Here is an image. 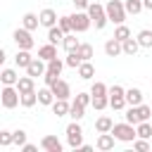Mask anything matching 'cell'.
I'll list each match as a JSON object with an SVG mask.
<instances>
[{"mask_svg":"<svg viewBox=\"0 0 152 152\" xmlns=\"http://www.w3.org/2000/svg\"><path fill=\"white\" fill-rule=\"evenodd\" d=\"M0 102L5 109H14L17 104H21V93L17 86H2L0 90Z\"/></svg>","mask_w":152,"mask_h":152,"instance_id":"cell-1","label":"cell"},{"mask_svg":"<svg viewBox=\"0 0 152 152\" xmlns=\"http://www.w3.org/2000/svg\"><path fill=\"white\" fill-rule=\"evenodd\" d=\"M104 10H107V17H109V21L112 24H124L126 21V5L121 2V0H109L107 5H104Z\"/></svg>","mask_w":152,"mask_h":152,"instance_id":"cell-2","label":"cell"},{"mask_svg":"<svg viewBox=\"0 0 152 152\" xmlns=\"http://www.w3.org/2000/svg\"><path fill=\"white\" fill-rule=\"evenodd\" d=\"M88 14H90V19H93V24H95L97 31H102V28L107 26V21H109L107 10H104V5H100V2H90V5H88Z\"/></svg>","mask_w":152,"mask_h":152,"instance_id":"cell-3","label":"cell"},{"mask_svg":"<svg viewBox=\"0 0 152 152\" xmlns=\"http://www.w3.org/2000/svg\"><path fill=\"white\" fill-rule=\"evenodd\" d=\"M112 133H114V138L121 140V142H133V140L138 138V131H135L133 124H128V121H124V124H114Z\"/></svg>","mask_w":152,"mask_h":152,"instance_id":"cell-4","label":"cell"},{"mask_svg":"<svg viewBox=\"0 0 152 152\" xmlns=\"http://www.w3.org/2000/svg\"><path fill=\"white\" fill-rule=\"evenodd\" d=\"M66 142H69L71 150H78V147L83 145V128H81L78 121H71V124L66 126Z\"/></svg>","mask_w":152,"mask_h":152,"instance_id":"cell-5","label":"cell"},{"mask_svg":"<svg viewBox=\"0 0 152 152\" xmlns=\"http://www.w3.org/2000/svg\"><path fill=\"white\" fill-rule=\"evenodd\" d=\"M12 38H14V43H17V48H19V50H31V48L36 45V40H33V36H31V31H28V28H24V26H21V28H17Z\"/></svg>","mask_w":152,"mask_h":152,"instance_id":"cell-6","label":"cell"},{"mask_svg":"<svg viewBox=\"0 0 152 152\" xmlns=\"http://www.w3.org/2000/svg\"><path fill=\"white\" fill-rule=\"evenodd\" d=\"M71 21H74V33H83V31H88L90 28V24H93V19H90V14H88V10L83 12H76V14H71Z\"/></svg>","mask_w":152,"mask_h":152,"instance_id":"cell-7","label":"cell"},{"mask_svg":"<svg viewBox=\"0 0 152 152\" xmlns=\"http://www.w3.org/2000/svg\"><path fill=\"white\" fill-rule=\"evenodd\" d=\"M45 71H48V66H45V59H40V57H33L31 59V64L26 66V74L28 76H45Z\"/></svg>","mask_w":152,"mask_h":152,"instance_id":"cell-8","label":"cell"},{"mask_svg":"<svg viewBox=\"0 0 152 152\" xmlns=\"http://www.w3.org/2000/svg\"><path fill=\"white\" fill-rule=\"evenodd\" d=\"M114 142H116V138H114V133L109 131V133H100V135H97L95 147H97V150H102V152H107V150H112V147H114Z\"/></svg>","mask_w":152,"mask_h":152,"instance_id":"cell-9","label":"cell"},{"mask_svg":"<svg viewBox=\"0 0 152 152\" xmlns=\"http://www.w3.org/2000/svg\"><path fill=\"white\" fill-rule=\"evenodd\" d=\"M40 147L45 152H62V142L57 135H43L40 138Z\"/></svg>","mask_w":152,"mask_h":152,"instance_id":"cell-10","label":"cell"},{"mask_svg":"<svg viewBox=\"0 0 152 152\" xmlns=\"http://www.w3.org/2000/svg\"><path fill=\"white\" fill-rule=\"evenodd\" d=\"M104 55L107 57H119V55H124V45H121V40H116L114 36L104 43Z\"/></svg>","mask_w":152,"mask_h":152,"instance_id":"cell-11","label":"cell"},{"mask_svg":"<svg viewBox=\"0 0 152 152\" xmlns=\"http://www.w3.org/2000/svg\"><path fill=\"white\" fill-rule=\"evenodd\" d=\"M50 88H52V93H55L57 100H69V97H71V88H69V83L62 81V78H59L55 86H50Z\"/></svg>","mask_w":152,"mask_h":152,"instance_id":"cell-12","label":"cell"},{"mask_svg":"<svg viewBox=\"0 0 152 152\" xmlns=\"http://www.w3.org/2000/svg\"><path fill=\"white\" fill-rule=\"evenodd\" d=\"M38 17H40V26H45V28H50V26H55V24L59 21V19H57V12H55L52 7H45Z\"/></svg>","mask_w":152,"mask_h":152,"instance_id":"cell-13","label":"cell"},{"mask_svg":"<svg viewBox=\"0 0 152 152\" xmlns=\"http://www.w3.org/2000/svg\"><path fill=\"white\" fill-rule=\"evenodd\" d=\"M21 26H24V28H28V31H36V28L40 26V17H38V14H33V12H26V14L21 17Z\"/></svg>","mask_w":152,"mask_h":152,"instance_id":"cell-14","label":"cell"},{"mask_svg":"<svg viewBox=\"0 0 152 152\" xmlns=\"http://www.w3.org/2000/svg\"><path fill=\"white\" fill-rule=\"evenodd\" d=\"M64 36H66V33L59 28V24H55V26L48 28V43H52V45H59V43L64 40Z\"/></svg>","mask_w":152,"mask_h":152,"instance_id":"cell-15","label":"cell"},{"mask_svg":"<svg viewBox=\"0 0 152 152\" xmlns=\"http://www.w3.org/2000/svg\"><path fill=\"white\" fill-rule=\"evenodd\" d=\"M38 57H40V59H45V62L55 59V57H57V45H52V43L40 45V48H38Z\"/></svg>","mask_w":152,"mask_h":152,"instance_id":"cell-16","label":"cell"},{"mask_svg":"<svg viewBox=\"0 0 152 152\" xmlns=\"http://www.w3.org/2000/svg\"><path fill=\"white\" fill-rule=\"evenodd\" d=\"M0 81H2V86H17L19 76H17V71H14V69L5 66V69L0 71Z\"/></svg>","mask_w":152,"mask_h":152,"instance_id":"cell-17","label":"cell"},{"mask_svg":"<svg viewBox=\"0 0 152 152\" xmlns=\"http://www.w3.org/2000/svg\"><path fill=\"white\" fill-rule=\"evenodd\" d=\"M31 50H17V57H14V64L19 66V69H26L28 64H31Z\"/></svg>","mask_w":152,"mask_h":152,"instance_id":"cell-18","label":"cell"},{"mask_svg":"<svg viewBox=\"0 0 152 152\" xmlns=\"http://www.w3.org/2000/svg\"><path fill=\"white\" fill-rule=\"evenodd\" d=\"M126 102L133 104V107L142 104V90H140V88H128V90H126Z\"/></svg>","mask_w":152,"mask_h":152,"instance_id":"cell-19","label":"cell"},{"mask_svg":"<svg viewBox=\"0 0 152 152\" xmlns=\"http://www.w3.org/2000/svg\"><path fill=\"white\" fill-rule=\"evenodd\" d=\"M62 45H64V50H66V52H76V50H78V45H81V40L76 38V33H66V36H64V40H62Z\"/></svg>","mask_w":152,"mask_h":152,"instance_id":"cell-20","label":"cell"},{"mask_svg":"<svg viewBox=\"0 0 152 152\" xmlns=\"http://www.w3.org/2000/svg\"><path fill=\"white\" fill-rule=\"evenodd\" d=\"M55 100H57V97H55V93H52L50 86H45V88L38 90V102H40V104H52Z\"/></svg>","mask_w":152,"mask_h":152,"instance_id":"cell-21","label":"cell"},{"mask_svg":"<svg viewBox=\"0 0 152 152\" xmlns=\"http://www.w3.org/2000/svg\"><path fill=\"white\" fill-rule=\"evenodd\" d=\"M50 107H52V114H57V116H66L69 109H71V104H69L66 100H55Z\"/></svg>","mask_w":152,"mask_h":152,"instance_id":"cell-22","label":"cell"},{"mask_svg":"<svg viewBox=\"0 0 152 152\" xmlns=\"http://www.w3.org/2000/svg\"><path fill=\"white\" fill-rule=\"evenodd\" d=\"M17 88H19V93H28V90H36V86H33V76H19V81H17Z\"/></svg>","mask_w":152,"mask_h":152,"instance_id":"cell-23","label":"cell"},{"mask_svg":"<svg viewBox=\"0 0 152 152\" xmlns=\"http://www.w3.org/2000/svg\"><path fill=\"white\" fill-rule=\"evenodd\" d=\"M112 128H114V121H112L109 116H100V119L95 121V131H97V133H109Z\"/></svg>","mask_w":152,"mask_h":152,"instance_id":"cell-24","label":"cell"},{"mask_svg":"<svg viewBox=\"0 0 152 152\" xmlns=\"http://www.w3.org/2000/svg\"><path fill=\"white\" fill-rule=\"evenodd\" d=\"M121 45H124V55H131V57H133V55L140 50V43H138V38H126Z\"/></svg>","mask_w":152,"mask_h":152,"instance_id":"cell-25","label":"cell"},{"mask_svg":"<svg viewBox=\"0 0 152 152\" xmlns=\"http://www.w3.org/2000/svg\"><path fill=\"white\" fill-rule=\"evenodd\" d=\"M78 76H81L83 81H90V78L95 76V66H93L90 62H81V66H78Z\"/></svg>","mask_w":152,"mask_h":152,"instance_id":"cell-26","label":"cell"},{"mask_svg":"<svg viewBox=\"0 0 152 152\" xmlns=\"http://www.w3.org/2000/svg\"><path fill=\"white\" fill-rule=\"evenodd\" d=\"M69 116H71L74 121H81V119L86 116V107H83V104H78V102H71V109H69Z\"/></svg>","mask_w":152,"mask_h":152,"instance_id":"cell-27","label":"cell"},{"mask_svg":"<svg viewBox=\"0 0 152 152\" xmlns=\"http://www.w3.org/2000/svg\"><path fill=\"white\" fill-rule=\"evenodd\" d=\"M135 131H138V138H152V124L150 121H140L138 126H135Z\"/></svg>","mask_w":152,"mask_h":152,"instance_id":"cell-28","label":"cell"},{"mask_svg":"<svg viewBox=\"0 0 152 152\" xmlns=\"http://www.w3.org/2000/svg\"><path fill=\"white\" fill-rule=\"evenodd\" d=\"M124 5H126V12H128V14H140V12L145 10L142 0H126Z\"/></svg>","mask_w":152,"mask_h":152,"instance_id":"cell-29","label":"cell"},{"mask_svg":"<svg viewBox=\"0 0 152 152\" xmlns=\"http://www.w3.org/2000/svg\"><path fill=\"white\" fill-rule=\"evenodd\" d=\"M36 102H38V93H36V90L21 93V107H33Z\"/></svg>","mask_w":152,"mask_h":152,"instance_id":"cell-30","label":"cell"},{"mask_svg":"<svg viewBox=\"0 0 152 152\" xmlns=\"http://www.w3.org/2000/svg\"><path fill=\"white\" fill-rule=\"evenodd\" d=\"M138 43H140V48H152V31L150 28H142L138 33Z\"/></svg>","mask_w":152,"mask_h":152,"instance_id":"cell-31","label":"cell"},{"mask_svg":"<svg viewBox=\"0 0 152 152\" xmlns=\"http://www.w3.org/2000/svg\"><path fill=\"white\" fill-rule=\"evenodd\" d=\"M114 38L124 43L126 38H131V28H128V26H124V24H116V28H114Z\"/></svg>","mask_w":152,"mask_h":152,"instance_id":"cell-32","label":"cell"},{"mask_svg":"<svg viewBox=\"0 0 152 152\" xmlns=\"http://www.w3.org/2000/svg\"><path fill=\"white\" fill-rule=\"evenodd\" d=\"M76 52L81 55V59H83V62H90V57H93V45H90V43H81Z\"/></svg>","mask_w":152,"mask_h":152,"instance_id":"cell-33","label":"cell"},{"mask_svg":"<svg viewBox=\"0 0 152 152\" xmlns=\"http://www.w3.org/2000/svg\"><path fill=\"white\" fill-rule=\"evenodd\" d=\"M128 102H126V95H109V107L112 109H124Z\"/></svg>","mask_w":152,"mask_h":152,"instance_id":"cell-34","label":"cell"},{"mask_svg":"<svg viewBox=\"0 0 152 152\" xmlns=\"http://www.w3.org/2000/svg\"><path fill=\"white\" fill-rule=\"evenodd\" d=\"M57 24H59V28H62L64 33H74V21H71V14H69V17H66V14H64V17H59V21H57Z\"/></svg>","mask_w":152,"mask_h":152,"instance_id":"cell-35","label":"cell"},{"mask_svg":"<svg viewBox=\"0 0 152 152\" xmlns=\"http://www.w3.org/2000/svg\"><path fill=\"white\" fill-rule=\"evenodd\" d=\"M93 107H95L97 112H102L104 107H109V95H95V97H93Z\"/></svg>","mask_w":152,"mask_h":152,"instance_id":"cell-36","label":"cell"},{"mask_svg":"<svg viewBox=\"0 0 152 152\" xmlns=\"http://www.w3.org/2000/svg\"><path fill=\"white\" fill-rule=\"evenodd\" d=\"M64 64H66V62H62L59 57H55V59H50V62H48V71H52V74H62Z\"/></svg>","mask_w":152,"mask_h":152,"instance_id":"cell-37","label":"cell"},{"mask_svg":"<svg viewBox=\"0 0 152 152\" xmlns=\"http://www.w3.org/2000/svg\"><path fill=\"white\" fill-rule=\"evenodd\" d=\"M90 95H93V97H95V95H109V88H107L102 81H95L93 88H90Z\"/></svg>","mask_w":152,"mask_h":152,"instance_id":"cell-38","label":"cell"},{"mask_svg":"<svg viewBox=\"0 0 152 152\" xmlns=\"http://www.w3.org/2000/svg\"><path fill=\"white\" fill-rule=\"evenodd\" d=\"M126 121H128V124H133V126H138V124H140V116H138V107L128 104V112H126Z\"/></svg>","mask_w":152,"mask_h":152,"instance_id":"cell-39","label":"cell"},{"mask_svg":"<svg viewBox=\"0 0 152 152\" xmlns=\"http://www.w3.org/2000/svg\"><path fill=\"white\" fill-rule=\"evenodd\" d=\"M81 62H83V59H81V55H78V52H69V55H66V66L78 69V66H81Z\"/></svg>","mask_w":152,"mask_h":152,"instance_id":"cell-40","label":"cell"},{"mask_svg":"<svg viewBox=\"0 0 152 152\" xmlns=\"http://www.w3.org/2000/svg\"><path fill=\"white\" fill-rule=\"evenodd\" d=\"M12 142H14V131H0V145L7 147Z\"/></svg>","mask_w":152,"mask_h":152,"instance_id":"cell-41","label":"cell"},{"mask_svg":"<svg viewBox=\"0 0 152 152\" xmlns=\"http://www.w3.org/2000/svg\"><path fill=\"white\" fill-rule=\"evenodd\" d=\"M138 116H140V121H147L152 116V107L150 104H138Z\"/></svg>","mask_w":152,"mask_h":152,"instance_id":"cell-42","label":"cell"},{"mask_svg":"<svg viewBox=\"0 0 152 152\" xmlns=\"http://www.w3.org/2000/svg\"><path fill=\"white\" fill-rule=\"evenodd\" d=\"M74 102H78V104H83V107H88V104H93V95H90V93H78Z\"/></svg>","mask_w":152,"mask_h":152,"instance_id":"cell-43","label":"cell"},{"mask_svg":"<svg viewBox=\"0 0 152 152\" xmlns=\"http://www.w3.org/2000/svg\"><path fill=\"white\" fill-rule=\"evenodd\" d=\"M43 81H45V86H55V83L59 81V74H52V71H45V76H43Z\"/></svg>","mask_w":152,"mask_h":152,"instance_id":"cell-44","label":"cell"},{"mask_svg":"<svg viewBox=\"0 0 152 152\" xmlns=\"http://www.w3.org/2000/svg\"><path fill=\"white\" fill-rule=\"evenodd\" d=\"M14 145H19V147L26 145V131H21V128L14 131Z\"/></svg>","mask_w":152,"mask_h":152,"instance_id":"cell-45","label":"cell"},{"mask_svg":"<svg viewBox=\"0 0 152 152\" xmlns=\"http://www.w3.org/2000/svg\"><path fill=\"white\" fill-rule=\"evenodd\" d=\"M133 147H135V150H140V152H147V150H150V145H147V140H145V138H135V140H133Z\"/></svg>","mask_w":152,"mask_h":152,"instance_id":"cell-46","label":"cell"},{"mask_svg":"<svg viewBox=\"0 0 152 152\" xmlns=\"http://www.w3.org/2000/svg\"><path fill=\"white\" fill-rule=\"evenodd\" d=\"M109 95H126V88H121V86L114 83V86L109 88Z\"/></svg>","mask_w":152,"mask_h":152,"instance_id":"cell-47","label":"cell"},{"mask_svg":"<svg viewBox=\"0 0 152 152\" xmlns=\"http://www.w3.org/2000/svg\"><path fill=\"white\" fill-rule=\"evenodd\" d=\"M71 2L76 10H88V5H90V0H71Z\"/></svg>","mask_w":152,"mask_h":152,"instance_id":"cell-48","label":"cell"},{"mask_svg":"<svg viewBox=\"0 0 152 152\" xmlns=\"http://www.w3.org/2000/svg\"><path fill=\"white\" fill-rule=\"evenodd\" d=\"M38 147L36 145H31V142H26V145H21V152H36Z\"/></svg>","mask_w":152,"mask_h":152,"instance_id":"cell-49","label":"cell"},{"mask_svg":"<svg viewBox=\"0 0 152 152\" xmlns=\"http://www.w3.org/2000/svg\"><path fill=\"white\" fill-rule=\"evenodd\" d=\"M78 150H81V152H93V147H90V145H81Z\"/></svg>","mask_w":152,"mask_h":152,"instance_id":"cell-50","label":"cell"},{"mask_svg":"<svg viewBox=\"0 0 152 152\" xmlns=\"http://www.w3.org/2000/svg\"><path fill=\"white\" fill-rule=\"evenodd\" d=\"M142 5H145V10H152V0H142Z\"/></svg>","mask_w":152,"mask_h":152,"instance_id":"cell-51","label":"cell"}]
</instances>
